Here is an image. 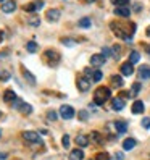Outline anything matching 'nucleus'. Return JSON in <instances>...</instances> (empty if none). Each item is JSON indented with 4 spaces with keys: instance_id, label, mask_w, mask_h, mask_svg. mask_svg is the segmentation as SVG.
<instances>
[{
    "instance_id": "obj_1",
    "label": "nucleus",
    "mask_w": 150,
    "mask_h": 160,
    "mask_svg": "<svg viewBox=\"0 0 150 160\" xmlns=\"http://www.w3.org/2000/svg\"><path fill=\"white\" fill-rule=\"evenodd\" d=\"M110 97H111L110 88H97L95 92H94V102H95L97 105H104Z\"/></svg>"
},
{
    "instance_id": "obj_2",
    "label": "nucleus",
    "mask_w": 150,
    "mask_h": 160,
    "mask_svg": "<svg viewBox=\"0 0 150 160\" xmlns=\"http://www.w3.org/2000/svg\"><path fill=\"white\" fill-rule=\"evenodd\" d=\"M110 28H111V31H113L118 37H121V39H124V41H131V39H133V37H131V36H133V34H131L129 31H126L124 29V28L123 26H121L119 23H111L110 24Z\"/></svg>"
},
{
    "instance_id": "obj_3",
    "label": "nucleus",
    "mask_w": 150,
    "mask_h": 160,
    "mask_svg": "<svg viewBox=\"0 0 150 160\" xmlns=\"http://www.w3.org/2000/svg\"><path fill=\"white\" fill-rule=\"evenodd\" d=\"M13 108L20 110L21 113H24V115H29V113H32V107L29 105V103H24L21 99H16V100L13 102Z\"/></svg>"
},
{
    "instance_id": "obj_4",
    "label": "nucleus",
    "mask_w": 150,
    "mask_h": 160,
    "mask_svg": "<svg viewBox=\"0 0 150 160\" xmlns=\"http://www.w3.org/2000/svg\"><path fill=\"white\" fill-rule=\"evenodd\" d=\"M74 108L71 107V105H61L60 107V117L63 118V120H71L73 117H74Z\"/></svg>"
},
{
    "instance_id": "obj_5",
    "label": "nucleus",
    "mask_w": 150,
    "mask_h": 160,
    "mask_svg": "<svg viewBox=\"0 0 150 160\" xmlns=\"http://www.w3.org/2000/svg\"><path fill=\"white\" fill-rule=\"evenodd\" d=\"M23 139L26 141V142H31V144L41 142V136L37 133H34V131H24V133H23Z\"/></svg>"
},
{
    "instance_id": "obj_6",
    "label": "nucleus",
    "mask_w": 150,
    "mask_h": 160,
    "mask_svg": "<svg viewBox=\"0 0 150 160\" xmlns=\"http://www.w3.org/2000/svg\"><path fill=\"white\" fill-rule=\"evenodd\" d=\"M44 57L49 60L50 65H58V62H60V53L55 52V50H47V52L44 53Z\"/></svg>"
},
{
    "instance_id": "obj_7",
    "label": "nucleus",
    "mask_w": 150,
    "mask_h": 160,
    "mask_svg": "<svg viewBox=\"0 0 150 160\" xmlns=\"http://www.w3.org/2000/svg\"><path fill=\"white\" fill-rule=\"evenodd\" d=\"M42 7H44L42 0H36V2H32V3H27V5L24 7V10L29 12V13H34V12H37V10H41Z\"/></svg>"
},
{
    "instance_id": "obj_8",
    "label": "nucleus",
    "mask_w": 150,
    "mask_h": 160,
    "mask_svg": "<svg viewBox=\"0 0 150 160\" xmlns=\"http://www.w3.org/2000/svg\"><path fill=\"white\" fill-rule=\"evenodd\" d=\"M104 63H105V57L102 53H97V55H92V57H90V65H92V67H97L99 68Z\"/></svg>"
},
{
    "instance_id": "obj_9",
    "label": "nucleus",
    "mask_w": 150,
    "mask_h": 160,
    "mask_svg": "<svg viewBox=\"0 0 150 160\" xmlns=\"http://www.w3.org/2000/svg\"><path fill=\"white\" fill-rule=\"evenodd\" d=\"M78 88H79V91H81V92H86V91H89V88H90V82H89V79H86L84 76L78 78Z\"/></svg>"
},
{
    "instance_id": "obj_10",
    "label": "nucleus",
    "mask_w": 150,
    "mask_h": 160,
    "mask_svg": "<svg viewBox=\"0 0 150 160\" xmlns=\"http://www.w3.org/2000/svg\"><path fill=\"white\" fill-rule=\"evenodd\" d=\"M139 78L140 79H150V65H142L139 68Z\"/></svg>"
},
{
    "instance_id": "obj_11",
    "label": "nucleus",
    "mask_w": 150,
    "mask_h": 160,
    "mask_svg": "<svg viewBox=\"0 0 150 160\" xmlns=\"http://www.w3.org/2000/svg\"><path fill=\"white\" fill-rule=\"evenodd\" d=\"M121 73L124 74V76H131V74L134 73V67H133V63L131 62H126L121 65Z\"/></svg>"
},
{
    "instance_id": "obj_12",
    "label": "nucleus",
    "mask_w": 150,
    "mask_h": 160,
    "mask_svg": "<svg viewBox=\"0 0 150 160\" xmlns=\"http://www.w3.org/2000/svg\"><path fill=\"white\" fill-rule=\"evenodd\" d=\"M47 20L55 23V21H58L60 20V10H57V8H53V10H49L47 12Z\"/></svg>"
},
{
    "instance_id": "obj_13",
    "label": "nucleus",
    "mask_w": 150,
    "mask_h": 160,
    "mask_svg": "<svg viewBox=\"0 0 150 160\" xmlns=\"http://www.w3.org/2000/svg\"><path fill=\"white\" fill-rule=\"evenodd\" d=\"M131 110H133L134 115L142 113V112H144V102H142V100H136V102L133 103V108H131Z\"/></svg>"
},
{
    "instance_id": "obj_14",
    "label": "nucleus",
    "mask_w": 150,
    "mask_h": 160,
    "mask_svg": "<svg viewBox=\"0 0 150 160\" xmlns=\"http://www.w3.org/2000/svg\"><path fill=\"white\" fill-rule=\"evenodd\" d=\"M15 8H16V3L13 0H10V2H5L2 5V12L3 13H12V12H15Z\"/></svg>"
},
{
    "instance_id": "obj_15",
    "label": "nucleus",
    "mask_w": 150,
    "mask_h": 160,
    "mask_svg": "<svg viewBox=\"0 0 150 160\" xmlns=\"http://www.w3.org/2000/svg\"><path fill=\"white\" fill-rule=\"evenodd\" d=\"M115 15H118V16H123V18H129L131 10H129L128 7H118L116 10H115Z\"/></svg>"
},
{
    "instance_id": "obj_16",
    "label": "nucleus",
    "mask_w": 150,
    "mask_h": 160,
    "mask_svg": "<svg viewBox=\"0 0 150 160\" xmlns=\"http://www.w3.org/2000/svg\"><path fill=\"white\" fill-rule=\"evenodd\" d=\"M84 158V152L81 149H74L70 152V160H82Z\"/></svg>"
},
{
    "instance_id": "obj_17",
    "label": "nucleus",
    "mask_w": 150,
    "mask_h": 160,
    "mask_svg": "<svg viewBox=\"0 0 150 160\" xmlns=\"http://www.w3.org/2000/svg\"><path fill=\"white\" fill-rule=\"evenodd\" d=\"M113 110H123L124 108V100H123V97H116V99H113Z\"/></svg>"
},
{
    "instance_id": "obj_18",
    "label": "nucleus",
    "mask_w": 150,
    "mask_h": 160,
    "mask_svg": "<svg viewBox=\"0 0 150 160\" xmlns=\"http://www.w3.org/2000/svg\"><path fill=\"white\" fill-rule=\"evenodd\" d=\"M3 100H5V102H13V100H16V94H15L12 89L5 91V92H3Z\"/></svg>"
},
{
    "instance_id": "obj_19",
    "label": "nucleus",
    "mask_w": 150,
    "mask_h": 160,
    "mask_svg": "<svg viewBox=\"0 0 150 160\" xmlns=\"http://www.w3.org/2000/svg\"><path fill=\"white\" fill-rule=\"evenodd\" d=\"M136 139H133V138H129V139H126L124 142H123V149L124 150H131V149H134L136 147Z\"/></svg>"
},
{
    "instance_id": "obj_20",
    "label": "nucleus",
    "mask_w": 150,
    "mask_h": 160,
    "mask_svg": "<svg viewBox=\"0 0 150 160\" xmlns=\"http://www.w3.org/2000/svg\"><path fill=\"white\" fill-rule=\"evenodd\" d=\"M90 78H92V81L99 82L102 78H104V73H102L100 70H94V71H90Z\"/></svg>"
},
{
    "instance_id": "obj_21",
    "label": "nucleus",
    "mask_w": 150,
    "mask_h": 160,
    "mask_svg": "<svg viewBox=\"0 0 150 160\" xmlns=\"http://www.w3.org/2000/svg\"><path fill=\"white\" fill-rule=\"evenodd\" d=\"M21 71H23V76H24V78H26L27 81H29V84H32V86H34V84H36V78H34L32 74H31L29 71H27V70H26L24 67L21 68Z\"/></svg>"
},
{
    "instance_id": "obj_22",
    "label": "nucleus",
    "mask_w": 150,
    "mask_h": 160,
    "mask_svg": "<svg viewBox=\"0 0 150 160\" xmlns=\"http://www.w3.org/2000/svg\"><path fill=\"white\" fill-rule=\"evenodd\" d=\"M76 144H78V146H81V147H86V146L89 144V139H87L86 136L79 134V136L76 138Z\"/></svg>"
},
{
    "instance_id": "obj_23",
    "label": "nucleus",
    "mask_w": 150,
    "mask_h": 160,
    "mask_svg": "<svg viewBox=\"0 0 150 160\" xmlns=\"http://www.w3.org/2000/svg\"><path fill=\"white\" fill-rule=\"evenodd\" d=\"M115 128H116L118 133H126V129H128V126H126L124 121H116V123H115Z\"/></svg>"
},
{
    "instance_id": "obj_24",
    "label": "nucleus",
    "mask_w": 150,
    "mask_h": 160,
    "mask_svg": "<svg viewBox=\"0 0 150 160\" xmlns=\"http://www.w3.org/2000/svg\"><path fill=\"white\" fill-rule=\"evenodd\" d=\"M92 141H94V142H95V144H102V136L97 133V131H94V133H90V136H89Z\"/></svg>"
},
{
    "instance_id": "obj_25",
    "label": "nucleus",
    "mask_w": 150,
    "mask_h": 160,
    "mask_svg": "<svg viewBox=\"0 0 150 160\" xmlns=\"http://www.w3.org/2000/svg\"><path fill=\"white\" fill-rule=\"evenodd\" d=\"M111 84H113V86H116V88H121V86H123V79H121L118 74H115V76L111 78Z\"/></svg>"
},
{
    "instance_id": "obj_26",
    "label": "nucleus",
    "mask_w": 150,
    "mask_h": 160,
    "mask_svg": "<svg viewBox=\"0 0 150 160\" xmlns=\"http://www.w3.org/2000/svg\"><path fill=\"white\" fill-rule=\"evenodd\" d=\"M139 58H140L139 52H136V50H134V52H131V55H129V62L133 63V65H134V63H137V62H139Z\"/></svg>"
},
{
    "instance_id": "obj_27",
    "label": "nucleus",
    "mask_w": 150,
    "mask_h": 160,
    "mask_svg": "<svg viewBox=\"0 0 150 160\" xmlns=\"http://www.w3.org/2000/svg\"><path fill=\"white\" fill-rule=\"evenodd\" d=\"M81 28H90V18H81V20H79V23H78Z\"/></svg>"
},
{
    "instance_id": "obj_28",
    "label": "nucleus",
    "mask_w": 150,
    "mask_h": 160,
    "mask_svg": "<svg viewBox=\"0 0 150 160\" xmlns=\"http://www.w3.org/2000/svg\"><path fill=\"white\" fill-rule=\"evenodd\" d=\"M27 23H29L31 26H39L41 24V18L39 16H31L29 20H27Z\"/></svg>"
},
{
    "instance_id": "obj_29",
    "label": "nucleus",
    "mask_w": 150,
    "mask_h": 160,
    "mask_svg": "<svg viewBox=\"0 0 150 160\" xmlns=\"http://www.w3.org/2000/svg\"><path fill=\"white\" fill-rule=\"evenodd\" d=\"M26 49H27V52H29V53H34L37 50V44L36 42H27L26 44Z\"/></svg>"
},
{
    "instance_id": "obj_30",
    "label": "nucleus",
    "mask_w": 150,
    "mask_h": 160,
    "mask_svg": "<svg viewBox=\"0 0 150 160\" xmlns=\"http://www.w3.org/2000/svg\"><path fill=\"white\" fill-rule=\"evenodd\" d=\"M95 160H110V155H108V152H99Z\"/></svg>"
},
{
    "instance_id": "obj_31",
    "label": "nucleus",
    "mask_w": 150,
    "mask_h": 160,
    "mask_svg": "<svg viewBox=\"0 0 150 160\" xmlns=\"http://www.w3.org/2000/svg\"><path fill=\"white\" fill-rule=\"evenodd\" d=\"M139 91H140V84H139V82H134V84H133V89H131L129 94H131V96H136Z\"/></svg>"
},
{
    "instance_id": "obj_32",
    "label": "nucleus",
    "mask_w": 150,
    "mask_h": 160,
    "mask_svg": "<svg viewBox=\"0 0 150 160\" xmlns=\"http://www.w3.org/2000/svg\"><path fill=\"white\" fill-rule=\"evenodd\" d=\"M116 7H126L128 3H129V0H111Z\"/></svg>"
},
{
    "instance_id": "obj_33",
    "label": "nucleus",
    "mask_w": 150,
    "mask_h": 160,
    "mask_svg": "<svg viewBox=\"0 0 150 160\" xmlns=\"http://www.w3.org/2000/svg\"><path fill=\"white\" fill-rule=\"evenodd\" d=\"M0 79H2V81H8V79H10V73H8V71H0Z\"/></svg>"
},
{
    "instance_id": "obj_34",
    "label": "nucleus",
    "mask_w": 150,
    "mask_h": 160,
    "mask_svg": "<svg viewBox=\"0 0 150 160\" xmlns=\"http://www.w3.org/2000/svg\"><path fill=\"white\" fill-rule=\"evenodd\" d=\"M47 118H49V120H52V121H55V120H57V112L50 110L49 113H47Z\"/></svg>"
},
{
    "instance_id": "obj_35",
    "label": "nucleus",
    "mask_w": 150,
    "mask_h": 160,
    "mask_svg": "<svg viewBox=\"0 0 150 160\" xmlns=\"http://www.w3.org/2000/svg\"><path fill=\"white\" fill-rule=\"evenodd\" d=\"M61 144H63L65 147L68 149V147H70V136H66V134H65V136H63V139H61Z\"/></svg>"
},
{
    "instance_id": "obj_36",
    "label": "nucleus",
    "mask_w": 150,
    "mask_h": 160,
    "mask_svg": "<svg viewBox=\"0 0 150 160\" xmlns=\"http://www.w3.org/2000/svg\"><path fill=\"white\" fill-rule=\"evenodd\" d=\"M142 126H144L145 129H148V128H150V117H145V118L142 120Z\"/></svg>"
},
{
    "instance_id": "obj_37",
    "label": "nucleus",
    "mask_w": 150,
    "mask_h": 160,
    "mask_svg": "<svg viewBox=\"0 0 150 160\" xmlns=\"http://www.w3.org/2000/svg\"><path fill=\"white\" fill-rule=\"evenodd\" d=\"M119 49H121L119 45H115V47H113V57H115V58H118V57H119V53H121V50H119Z\"/></svg>"
},
{
    "instance_id": "obj_38",
    "label": "nucleus",
    "mask_w": 150,
    "mask_h": 160,
    "mask_svg": "<svg viewBox=\"0 0 150 160\" xmlns=\"http://www.w3.org/2000/svg\"><path fill=\"white\" fill-rule=\"evenodd\" d=\"M61 44L68 45V47H73V45L76 44V42H74V41H71V39H61Z\"/></svg>"
},
{
    "instance_id": "obj_39",
    "label": "nucleus",
    "mask_w": 150,
    "mask_h": 160,
    "mask_svg": "<svg viewBox=\"0 0 150 160\" xmlns=\"http://www.w3.org/2000/svg\"><path fill=\"white\" fill-rule=\"evenodd\" d=\"M79 118H81V120H84V121H86V120L89 118V115H87V112H86V110H81V112H79Z\"/></svg>"
},
{
    "instance_id": "obj_40",
    "label": "nucleus",
    "mask_w": 150,
    "mask_h": 160,
    "mask_svg": "<svg viewBox=\"0 0 150 160\" xmlns=\"http://www.w3.org/2000/svg\"><path fill=\"white\" fill-rule=\"evenodd\" d=\"M102 55H104V57H110V49H107V47H105V49L102 50Z\"/></svg>"
},
{
    "instance_id": "obj_41",
    "label": "nucleus",
    "mask_w": 150,
    "mask_h": 160,
    "mask_svg": "<svg viewBox=\"0 0 150 160\" xmlns=\"http://www.w3.org/2000/svg\"><path fill=\"white\" fill-rule=\"evenodd\" d=\"M116 160H123V154L118 152V154H116Z\"/></svg>"
},
{
    "instance_id": "obj_42",
    "label": "nucleus",
    "mask_w": 150,
    "mask_h": 160,
    "mask_svg": "<svg viewBox=\"0 0 150 160\" xmlns=\"http://www.w3.org/2000/svg\"><path fill=\"white\" fill-rule=\"evenodd\" d=\"M3 158H7V154H0V160H3Z\"/></svg>"
},
{
    "instance_id": "obj_43",
    "label": "nucleus",
    "mask_w": 150,
    "mask_h": 160,
    "mask_svg": "<svg viewBox=\"0 0 150 160\" xmlns=\"http://www.w3.org/2000/svg\"><path fill=\"white\" fill-rule=\"evenodd\" d=\"M2 41H3V32L0 31V42H2Z\"/></svg>"
},
{
    "instance_id": "obj_44",
    "label": "nucleus",
    "mask_w": 150,
    "mask_h": 160,
    "mask_svg": "<svg viewBox=\"0 0 150 160\" xmlns=\"http://www.w3.org/2000/svg\"><path fill=\"white\" fill-rule=\"evenodd\" d=\"M147 36H148V37H150V26H148V28H147Z\"/></svg>"
},
{
    "instance_id": "obj_45",
    "label": "nucleus",
    "mask_w": 150,
    "mask_h": 160,
    "mask_svg": "<svg viewBox=\"0 0 150 160\" xmlns=\"http://www.w3.org/2000/svg\"><path fill=\"white\" fill-rule=\"evenodd\" d=\"M87 3H92V2H97V0H86Z\"/></svg>"
},
{
    "instance_id": "obj_46",
    "label": "nucleus",
    "mask_w": 150,
    "mask_h": 160,
    "mask_svg": "<svg viewBox=\"0 0 150 160\" xmlns=\"http://www.w3.org/2000/svg\"><path fill=\"white\" fill-rule=\"evenodd\" d=\"M147 52L150 53V45H147Z\"/></svg>"
},
{
    "instance_id": "obj_47",
    "label": "nucleus",
    "mask_w": 150,
    "mask_h": 160,
    "mask_svg": "<svg viewBox=\"0 0 150 160\" xmlns=\"http://www.w3.org/2000/svg\"><path fill=\"white\" fill-rule=\"evenodd\" d=\"M0 2H3V0H0Z\"/></svg>"
},
{
    "instance_id": "obj_48",
    "label": "nucleus",
    "mask_w": 150,
    "mask_h": 160,
    "mask_svg": "<svg viewBox=\"0 0 150 160\" xmlns=\"http://www.w3.org/2000/svg\"><path fill=\"white\" fill-rule=\"evenodd\" d=\"M0 134H2V133H0Z\"/></svg>"
}]
</instances>
